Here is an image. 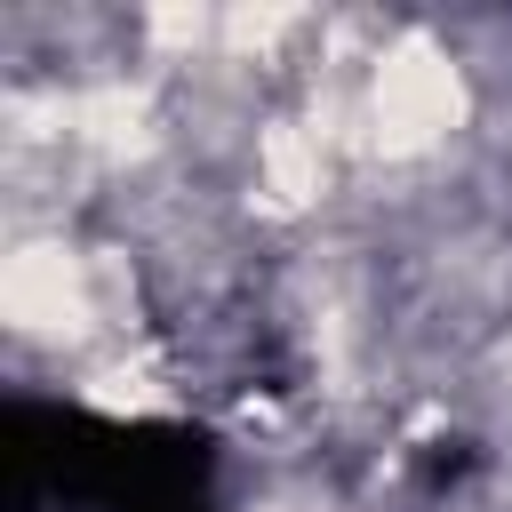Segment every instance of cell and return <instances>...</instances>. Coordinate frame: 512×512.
I'll return each instance as SVG.
<instances>
[{
  "mask_svg": "<svg viewBox=\"0 0 512 512\" xmlns=\"http://www.w3.org/2000/svg\"><path fill=\"white\" fill-rule=\"evenodd\" d=\"M456 120H464V80H456V64H448L424 32L392 40V48L376 56V88H368V136H376V152H384V160H416V152H432Z\"/></svg>",
  "mask_w": 512,
  "mask_h": 512,
  "instance_id": "obj_1",
  "label": "cell"
},
{
  "mask_svg": "<svg viewBox=\"0 0 512 512\" xmlns=\"http://www.w3.org/2000/svg\"><path fill=\"white\" fill-rule=\"evenodd\" d=\"M0 312L16 336H40V344H64L88 328V272L64 240H24L8 264H0Z\"/></svg>",
  "mask_w": 512,
  "mask_h": 512,
  "instance_id": "obj_2",
  "label": "cell"
},
{
  "mask_svg": "<svg viewBox=\"0 0 512 512\" xmlns=\"http://www.w3.org/2000/svg\"><path fill=\"white\" fill-rule=\"evenodd\" d=\"M320 192V144L304 128H272L264 136V200L272 208H304Z\"/></svg>",
  "mask_w": 512,
  "mask_h": 512,
  "instance_id": "obj_3",
  "label": "cell"
},
{
  "mask_svg": "<svg viewBox=\"0 0 512 512\" xmlns=\"http://www.w3.org/2000/svg\"><path fill=\"white\" fill-rule=\"evenodd\" d=\"M72 128L96 152H144V96L136 88H96V96L72 104Z\"/></svg>",
  "mask_w": 512,
  "mask_h": 512,
  "instance_id": "obj_4",
  "label": "cell"
},
{
  "mask_svg": "<svg viewBox=\"0 0 512 512\" xmlns=\"http://www.w3.org/2000/svg\"><path fill=\"white\" fill-rule=\"evenodd\" d=\"M288 24H296L288 8H256V16H232V40H240V48H264V40H280Z\"/></svg>",
  "mask_w": 512,
  "mask_h": 512,
  "instance_id": "obj_5",
  "label": "cell"
}]
</instances>
